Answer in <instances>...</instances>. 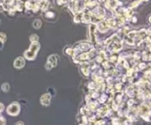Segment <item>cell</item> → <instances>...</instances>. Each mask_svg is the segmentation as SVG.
<instances>
[{
    "label": "cell",
    "instance_id": "cell-1",
    "mask_svg": "<svg viewBox=\"0 0 151 125\" xmlns=\"http://www.w3.org/2000/svg\"><path fill=\"white\" fill-rule=\"evenodd\" d=\"M19 111V107L18 105H11L10 106H9L8 109H7V112L10 114H12L13 116H15L17 114Z\"/></svg>",
    "mask_w": 151,
    "mask_h": 125
},
{
    "label": "cell",
    "instance_id": "cell-3",
    "mask_svg": "<svg viewBox=\"0 0 151 125\" xmlns=\"http://www.w3.org/2000/svg\"><path fill=\"white\" fill-rule=\"evenodd\" d=\"M16 125H23V123L22 122H18Z\"/></svg>",
    "mask_w": 151,
    "mask_h": 125
},
{
    "label": "cell",
    "instance_id": "cell-2",
    "mask_svg": "<svg viewBox=\"0 0 151 125\" xmlns=\"http://www.w3.org/2000/svg\"><path fill=\"white\" fill-rule=\"evenodd\" d=\"M3 108H4V106H3L2 105L0 104V111H1V110H3Z\"/></svg>",
    "mask_w": 151,
    "mask_h": 125
}]
</instances>
